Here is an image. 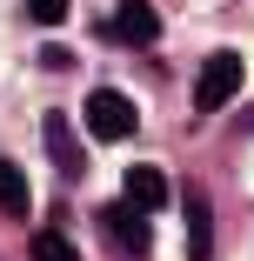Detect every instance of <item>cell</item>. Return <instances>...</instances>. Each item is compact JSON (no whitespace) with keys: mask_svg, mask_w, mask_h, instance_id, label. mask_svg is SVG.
Instances as JSON below:
<instances>
[{"mask_svg":"<svg viewBox=\"0 0 254 261\" xmlns=\"http://www.w3.org/2000/svg\"><path fill=\"white\" fill-rule=\"evenodd\" d=\"M234 94H241V54H234V47H221V54H208V61H201L194 108H201V114H214V108H228Z\"/></svg>","mask_w":254,"mask_h":261,"instance_id":"obj_1","label":"cell"},{"mask_svg":"<svg viewBox=\"0 0 254 261\" xmlns=\"http://www.w3.org/2000/svg\"><path fill=\"white\" fill-rule=\"evenodd\" d=\"M40 141H47V154H54V168H61V174H80V168H87V147H80V134H74L67 114H47Z\"/></svg>","mask_w":254,"mask_h":261,"instance_id":"obj_6","label":"cell"},{"mask_svg":"<svg viewBox=\"0 0 254 261\" xmlns=\"http://www.w3.org/2000/svg\"><path fill=\"white\" fill-rule=\"evenodd\" d=\"M121 201H127V207H140V215H161V207L174 201V181H167L154 161H140V168H127V181H121Z\"/></svg>","mask_w":254,"mask_h":261,"instance_id":"obj_5","label":"cell"},{"mask_svg":"<svg viewBox=\"0 0 254 261\" xmlns=\"http://www.w3.org/2000/svg\"><path fill=\"white\" fill-rule=\"evenodd\" d=\"M134 127H140V114H134V100L121 87H94L87 94V134L94 141H127Z\"/></svg>","mask_w":254,"mask_h":261,"instance_id":"obj_2","label":"cell"},{"mask_svg":"<svg viewBox=\"0 0 254 261\" xmlns=\"http://www.w3.org/2000/svg\"><path fill=\"white\" fill-rule=\"evenodd\" d=\"M27 14H34L40 27H61V20H67V0H27Z\"/></svg>","mask_w":254,"mask_h":261,"instance_id":"obj_10","label":"cell"},{"mask_svg":"<svg viewBox=\"0 0 254 261\" xmlns=\"http://www.w3.org/2000/svg\"><path fill=\"white\" fill-rule=\"evenodd\" d=\"M27 181H20V168L14 161H0V215H14V221H27Z\"/></svg>","mask_w":254,"mask_h":261,"instance_id":"obj_8","label":"cell"},{"mask_svg":"<svg viewBox=\"0 0 254 261\" xmlns=\"http://www.w3.org/2000/svg\"><path fill=\"white\" fill-rule=\"evenodd\" d=\"M208 248H214V215H208V201H201V194H187V254L208 261Z\"/></svg>","mask_w":254,"mask_h":261,"instance_id":"obj_7","label":"cell"},{"mask_svg":"<svg viewBox=\"0 0 254 261\" xmlns=\"http://www.w3.org/2000/svg\"><path fill=\"white\" fill-rule=\"evenodd\" d=\"M100 40H121V47H154V40H161V14H154V0H121V7L100 20Z\"/></svg>","mask_w":254,"mask_h":261,"instance_id":"obj_3","label":"cell"},{"mask_svg":"<svg viewBox=\"0 0 254 261\" xmlns=\"http://www.w3.org/2000/svg\"><path fill=\"white\" fill-rule=\"evenodd\" d=\"M40 67H47V74H67V67H74V54H67V47H47Z\"/></svg>","mask_w":254,"mask_h":261,"instance_id":"obj_11","label":"cell"},{"mask_svg":"<svg viewBox=\"0 0 254 261\" xmlns=\"http://www.w3.org/2000/svg\"><path fill=\"white\" fill-rule=\"evenodd\" d=\"M34 261H80V248L67 234H34Z\"/></svg>","mask_w":254,"mask_h":261,"instance_id":"obj_9","label":"cell"},{"mask_svg":"<svg viewBox=\"0 0 254 261\" xmlns=\"http://www.w3.org/2000/svg\"><path fill=\"white\" fill-rule=\"evenodd\" d=\"M100 228H107V241H114L127 261H140L147 248H154V234H147V215H140V207H127V201L100 207Z\"/></svg>","mask_w":254,"mask_h":261,"instance_id":"obj_4","label":"cell"}]
</instances>
